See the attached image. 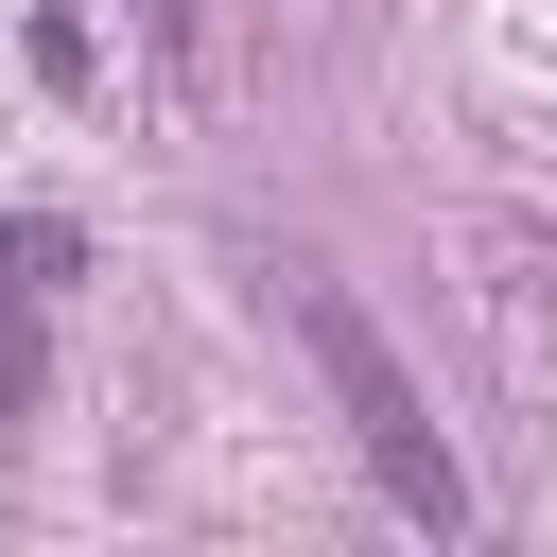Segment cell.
Here are the masks:
<instances>
[{"label": "cell", "instance_id": "cell-1", "mask_svg": "<svg viewBox=\"0 0 557 557\" xmlns=\"http://www.w3.org/2000/svg\"><path fill=\"white\" fill-rule=\"evenodd\" d=\"M278 296H296V331H313V366H331V400H348V435H366V470H383V505H418L435 540L470 522V470H453V435L418 418V383H400V348L313 278V261H278Z\"/></svg>", "mask_w": 557, "mask_h": 557}, {"label": "cell", "instance_id": "cell-3", "mask_svg": "<svg viewBox=\"0 0 557 557\" xmlns=\"http://www.w3.org/2000/svg\"><path fill=\"white\" fill-rule=\"evenodd\" d=\"M157 35H174V52H191V35H209V0H157Z\"/></svg>", "mask_w": 557, "mask_h": 557}, {"label": "cell", "instance_id": "cell-2", "mask_svg": "<svg viewBox=\"0 0 557 557\" xmlns=\"http://www.w3.org/2000/svg\"><path fill=\"white\" fill-rule=\"evenodd\" d=\"M35 278H70V226H0V418L35 400V331H17V296Z\"/></svg>", "mask_w": 557, "mask_h": 557}]
</instances>
